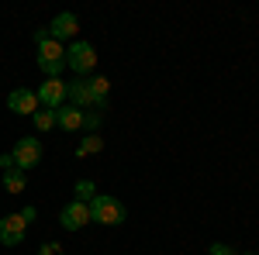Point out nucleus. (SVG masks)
Segmentation results:
<instances>
[{
  "label": "nucleus",
  "instance_id": "6",
  "mask_svg": "<svg viewBox=\"0 0 259 255\" xmlns=\"http://www.w3.org/2000/svg\"><path fill=\"white\" fill-rule=\"evenodd\" d=\"M59 224L66 228V231H80L83 224H90V207L80 203V200L66 203V207H62V214H59Z\"/></svg>",
  "mask_w": 259,
  "mask_h": 255
},
{
  "label": "nucleus",
  "instance_id": "2",
  "mask_svg": "<svg viewBox=\"0 0 259 255\" xmlns=\"http://www.w3.org/2000/svg\"><path fill=\"white\" fill-rule=\"evenodd\" d=\"M66 66L83 79L94 66H97V52H94V45H90V41H73V45L66 48Z\"/></svg>",
  "mask_w": 259,
  "mask_h": 255
},
{
  "label": "nucleus",
  "instance_id": "18",
  "mask_svg": "<svg viewBox=\"0 0 259 255\" xmlns=\"http://www.w3.org/2000/svg\"><path fill=\"white\" fill-rule=\"evenodd\" d=\"M211 255H235V248H232V245H211Z\"/></svg>",
  "mask_w": 259,
  "mask_h": 255
},
{
  "label": "nucleus",
  "instance_id": "19",
  "mask_svg": "<svg viewBox=\"0 0 259 255\" xmlns=\"http://www.w3.org/2000/svg\"><path fill=\"white\" fill-rule=\"evenodd\" d=\"M0 169H4V173H7V169H14V159H11V152H7V156H0Z\"/></svg>",
  "mask_w": 259,
  "mask_h": 255
},
{
  "label": "nucleus",
  "instance_id": "4",
  "mask_svg": "<svg viewBox=\"0 0 259 255\" xmlns=\"http://www.w3.org/2000/svg\"><path fill=\"white\" fill-rule=\"evenodd\" d=\"M24 231H28V221L21 214H7L0 217V245H7V248H14L24 241Z\"/></svg>",
  "mask_w": 259,
  "mask_h": 255
},
{
  "label": "nucleus",
  "instance_id": "17",
  "mask_svg": "<svg viewBox=\"0 0 259 255\" xmlns=\"http://www.w3.org/2000/svg\"><path fill=\"white\" fill-rule=\"evenodd\" d=\"M83 124L90 128V135H97V124H100V114L94 111V114H83Z\"/></svg>",
  "mask_w": 259,
  "mask_h": 255
},
{
  "label": "nucleus",
  "instance_id": "7",
  "mask_svg": "<svg viewBox=\"0 0 259 255\" xmlns=\"http://www.w3.org/2000/svg\"><path fill=\"white\" fill-rule=\"evenodd\" d=\"M76 28H80V21H76V14L62 11V14H56V21L49 24V38H52V41L73 38V35H76Z\"/></svg>",
  "mask_w": 259,
  "mask_h": 255
},
{
  "label": "nucleus",
  "instance_id": "21",
  "mask_svg": "<svg viewBox=\"0 0 259 255\" xmlns=\"http://www.w3.org/2000/svg\"><path fill=\"white\" fill-rule=\"evenodd\" d=\"M41 41H49V28H38L35 31V45H41Z\"/></svg>",
  "mask_w": 259,
  "mask_h": 255
},
{
  "label": "nucleus",
  "instance_id": "12",
  "mask_svg": "<svg viewBox=\"0 0 259 255\" xmlns=\"http://www.w3.org/2000/svg\"><path fill=\"white\" fill-rule=\"evenodd\" d=\"M24 186H28V176H24V169H7L4 173V190L7 193H24Z\"/></svg>",
  "mask_w": 259,
  "mask_h": 255
},
{
  "label": "nucleus",
  "instance_id": "14",
  "mask_svg": "<svg viewBox=\"0 0 259 255\" xmlns=\"http://www.w3.org/2000/svg\"><path fill=\"white\" fill-rule=\"evenodd\" d=\"M100 148H104V138H100V135H87L80 145H76V156H80V159L83 156H97Z\"/></svg>",
  "mask_w": 259,
  "mask_h": 255
},
{
  "label": "nucleus",
  "instance_id": "1",
  "mask_svg": "<svg viewBox=\"0 0 259 255\" xmlns=\"http://www.w3.org/2000/svg\"><path fill=\"white\" fill-rule=\"evenodd\" d=\"M90 221H97V224H107V228H118L121 221H124V203H121L118 196H107V193H97L90 203Z\"/></svg>",
  "mask_w": 259,
  "mask_h": 255
},
{
  "label": "nucleus",
  "instance_id": "22",
  "mask_svg": "<svg viewBox=\"0 0 259 255\" xmlns=\"http://www.w3.org/2000/svg\"><path fill=\"white\" fill-rule=\"evenodd\" d=\"M21 217H24V221L31 224V221H35V207H24V211H21Z\"/></svg>",
  "mask_w": 259,
  "mask_h": 255
},
{
  "label": "nucleus",
  "instance_id": "20",
  "mask_svg": "<svg viewBox=\"0 0 259 255\" xmlns=\"http://www.w3.org/2000/svg\"><path fill=\"white\" fill-rule=\"evenodd\" d=\"M38 255H59V245H41Z\"/></svg>",
  "mask_w": 259,
  "mask_h": 255
},
{
  "label": "nucleus",
  "instance_id": "10",
  "mask_svg": "<svg viewBox=\"0 0 259 255\" xmlns=\"http://www.w3.org/2000/svg\"><path fill=\"white\" fill-rule=\"evenodd\" d=\"M56 124H59L62 131H80L83 128V111L73 107V104H62L59 111H56Z\"/></svg>",
  "mask_w": 259,
  "mask_h": 255
},
{
  "label": "nucleus",
  "instance_id": "13",
  "mask_svg": "<svg viewBox=\"0 0 259 255\" xmlns=\"http://www.w3.org/2000/svg\"><path fill=\"white\" fill-rule=\"evenodd\" d=\"M38 59H45V62H56V59H66V48H62L59 41H41L38 45Z\"/></svg>",
  "mask_w": 259,
  "mask_h": 255
},
{
  "label": "nucleus",
  "instance_id": "15",
  "mask_svg": "<svg viewBox=\"0 0 259 255\" xmlns=\"http://www.w3.org/2000/svg\"><path fill=\"white\" fill-rule=\"evenodd\" d=\"M31 121H35L38 131H52V128H56V111H49V107H45V111H35Z\"/></svg>",
  "mask_w": 259,
  "mask_h": 255
},
{
  "label": "nucleus",
  "instance_id": "16",
  "mask_svg": "<svg viewBox=\"0 0 259 255\" xmlns=\"http://www.w3.org/2000/svg\"><path fill=\"white\" fill-rule=\"evenodd\" d=\"M73 190H76V200H80V203H90V200L97 196V193H94V183H90V179H80Z\"/></svg>",
  "mask_w": 259,
  "mask_h": 255
},
{
  "label": "nucleus",
  "instance_id": "8",
  "mask_svg": "<svg viewBox=\"0 0 259 255\" xmlns=\"http://www.w3.org/2000/svg\"><path fill=\"white\" fill-rule=\"evenodd\" d=\"M7 107L14 111V114H35L38 111V97H35V90H11V97H7Z\"/></svg>",
  "mask_w": 259,
  "mask_h": 255
},
{
  "label": "nucleus",
  "instance_id": "9",
  "mask_svg": "<svg viewBox=\"0 0 259 255\" xmlns=\"http://www.w3.org/2000/svg\"><path fill=\"white\" fill-rule=\"evenodd\" d=\"M66 100L73 107H94V93H90V83L87 79H76V83H66Z\"/></svg>",
  "mask_w": 259,
  "mask_h": 255
},
{
  "label": "nucleus",
  "instance_id": "3",
  "mask_svg": "<svg viewBox=\"0 0 259 255\" xmlns=\"http://www.w3.org/2000/svg\"><path fill=\"white\" fill-rule=\"evenodd\" d=\"M11 159H14V166L18 169H31V166H38V159H41V141L38 138H18V145L11 148Z\"/></svg>",
  "mask_w": 259,
  "mask_h": 255
},
{
  "label": "nucleus",
  "instance_id": "11",
  "mask_svg": "<svg viewBox=\"0 0 259 255\" xmlns=\"http://www.w3.org/2000/svg\"><path fill=\"white\" fill-rule=\"evenodd\" d=\"M90 83V93H94V111H104L107 107V93H111V79L107 76H94V79H87Z\"/></svg>",
  "mask_w": 259,
  "mask_h": 255
},
{
  "label": "nucleus",
  "instance_id": "5",
  "mask_svg": "<svg viewBox=\"0 0 259 255\" xmlns=\"http://www.w3.org/2000/svg\"><path fill=\"white\" fill-rule=\"evenodd\" d=\"M35 97H38L41 107H49V111H59L62 104H66V83H62V79H45L38 90H35Z\"/></svg>",
  "mask_w": 259,
  "mask_h": 255
}]
</instances>
